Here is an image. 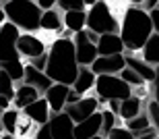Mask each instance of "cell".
I'll return each mask as SVG.
<instances>
[{
    "label": "cell",
    "instance_id": "18",
    "mask_svg": "<svg viewBox=\"0 0 159 139\" xmlns=\"http://www.w3.org/2000/svg\"><path fill=\"white\" fill-rule=\"evenodd\" d=\"M39 93H37L33 87H29V85L25 83H15V98H12V104H15V108L17 110H23L27 108L29 104H33L35 100H39Z\"/></svg>",
    "mask_w": 159,
    "mask_h": 139
},
{
    "label": "cell",
    "instance_id": "15",
    "mask_svg": "<svg viewBox=\"0 0 159 139\" xmlns=\"http://www.w3.org/2000/svg\"><path fill=\"white\" fill-rule=\"evenodd\" d=\"M101 133V112H95L83 122L75 125V139H93Z\"/></svg>",
    "mask_w": 159,
    "mask_h": 139
},
{
    "label": "cell",
    "instance_id": "20",
    "mask_svg": "<svg viewBox=\"0 0 159 139\" xmlns=\"http://www.w3.org/2000/svg\"><path fill=\"white\" fill-rule=\"evenodd\" d=\"M62 23H64L66 31L70 33H79L87 27V11H72L62 15Z\"/></svg>",
    "mask_w": 159,
    "mask_h": 139
},
{
    "label": "cell",
    "instance_id": "46",
    "mask_svg": "<svg viewBox=\"0 0 159 139\" xmlns=\"http://www.w3.org/2000/svg\"><path fill=\"white\" fill-rule=\"evenodd\" d=\"M157 11H159V0H157Z\"/></svg>",
    "mask_w": 159,
    "mask_h": 139
},
{
    "label": "cell",
    "instance_id": "17",
    "mask_svg": "<svg viewBox=\"0 0 159 139\" xmlns=\"http://www.w3.org/2000/svg\"><path fill=\"white\" fill-rule=\"evenodd\" d=\"M124 62H126V67L132 69V71H134L143 81H145V83H149V81L153 83V79H155V67L147 65L143 58H136V56H132V54H124Z\"/></svg>",
    "mask_w": 159,
    "mask_h": 139
},
{
    "label": "cell",
    "instance_id": "42",
    "mask_svg": "<svg viewBox=\"0 0 159 139\" xmlns=\"http://www.w3.org/2000/svg\"><path fill=\"white\" fill-rule=\"evenodd\" d=\"M2 4V2H0ZM6 23V15H4V11H2V6H0V29H2V25Z\"/></svg>",
    "mask_w": 159,
    "mask_h": 139
},
{
    "label": "cell",
    "instance_id": "4",
    "mask_svg": "<svg viewBox=\"0 0 159 139\" xmlns=\"http://www.w3.org/2000/svg\"><path fill=\"white\" fill-rule=\"evenodd\" d=\"M85 29L93 31L97 36H110V33H120V21L112 12L107 2L97 0L91 8H87V27Z\"/></svg>",
    "mask_w": 159,
    "mask_h": 139
},
{
    "label": "cell",
    "instance_id": "12",
    "mask_svg": "<svg viewBox=\"0 0 159 139\" xmlns=\"http://www.w3.org/2000/svg\"><path fill=\"white\" fill-rule=\"evenodd\" d=\"M68 91H70V87H66V85H60V83H54L52 87H50V89L43 93V98H46V102H48V106H50V112H52V114L64 112Z\"/></svg>",
    "mask_w": 159,
    "mask_h": 139
},
{
    "label": "cell",
    "instance_id": "1",
    "mask_svg": "<svg viewBox=\"0 0 159 139\" xmlns=\"http://www.w3.org/2000/svg\"><path fill=\"white\" fill-rule=\"evenodd\" d=\"M46 75L52 79V83L72 87V83L79 75V62H77L72 40H64V37L54 40V44L48 50Z\"/></svg>",
    "mask_w": 159,
    "mask_h": 139
},
{
    "label": "cell",
    "instance_id": "5",
    "mask_svg": "<svg viewBox=\"0 0 159 139\" xmlns=\"http://www.w3.org/2000/svg\"><path fill=\"white\" fill-rule=\"evenodd\" d=\"M95 93L99 102H124L132 96V87L124 83L118 75H99L95 79Z\"/></svg>",
    "mask_w": 159,
    "mask_h": 139
},
{
    "label": "cell",
    "instance_id": "37",
    "mask_svg": "<svg viewBox=\"0 0 159 139\" xmlns=\"http://www.w3.org/2000/svg\"><path fill=\"white\" fill-rule=\"evenodd\" d=\"M153 102L159 104V67H155V79H153Z\"/></svg>",
    "mask_w": 159,
    "mask_h": 139
},
{
    "label": "cell",
    "instance_id": "13",
    "mask_svg": "<svg viewBox=\"0 0 159 139\" xmlns=\"http://www.w3.org/2000/svg\"><path fill=\"white\" fill-rule=\"evenodd\" d=\"M27 118H29L33 125H37V127H41V125H48V121H50V116H52V112H50V106H48L46 98H39V100H35L33 104H29L27 108L21 110Z\"/></svg>",
    "mask_w": 159,
    "mask_h": 139
},
{
    "label": "cell",
    "instance_id": "19",
    "mask_svg": "<svg viewBox=\"0 0 159 139\" xmlns=\"http://www.w3.org/2000/svg\"><path fill=\"white\" fill-rule=\"evenodd\" d=\"M95 79H97V75L89 67H79V75L75 79V83H72V89L81 98H85V93H89L95 87Z\"/></svg>",
    "mask_w": 159,
    "mask_h": 139
},
{
    "label": "cell",
    "instance_id": "3",
    "mask_svg": "<svg viewBox=\"0 0 159 139\" xmlns=\"http://www.w3.org/2000/svg\"><path fill=\"white\" fill-rule=\"evenodd\" d=\"M0 6L6 15V21L12 23L19 31L33 33L39 29L41 11L33 0H2Z\"/></svg>",
    "mask_w": 159,
    "mask_h": 139
},
{
    "label": "cell",
    "instance_id": "40",
    "mask_svg": "<svg viewBox=\"0 0 159 139\" xmlns=\"http://www.w3.org/2000/svg\"><path fill=\"white\" fill-rule=\"evenodd\" d=\"M107 110H110L112 114H116V116H118V114H120V102H116V100L107 102Z\"/></svg>",
    "mask_w": 159,
    "mask_h": 139
},
{
    "label": "cell",
    "instance_id": "33",
    "mask_svg": "<svg viewBox=\"0 0 159 139\" xmlns=\"http://www.w3.org/2000/svg\"><path fill=\"white\" fill-rule=\"evenodd\" d=\"M25 65H29V67H33L35 71L46 73V65H48V52H46V54H41V56H37V58H33V60H29V62H25Z\"/></svg>",
    "mask_w": 159,
    "mask_h": 139
},
{
    "label": "cell",
    "instance_id": "27",
    "mask_svg": "<svg viewBox=\"0 0 159 139\" xmlns=\"http://www.w3.org/2000/svg\"><path fill=\"white\" fill-rule=\"evenodd\" d=\"M0 96L8 98L11 102H12V98H15V81L4 71H0Z\"/></svg>",
    "mask_w": 159,
    "mask_h": 139
},
{
    "label": "cell",
    "instance_id": "28",
    "mask_svg": "<svg viewBox=\"0 0 159 139\" xmlns=\"http://www.w3.org/2000/svg\"><path fill=\"white\" fill-rule=\"evenodd\" d=\"M116 129V114H112L110 110H103L101 112V137H107L110 131Z\"/></svg>",
    "mask_w": 159,
    "mask_h": 139
},
{
    "label": "cell",
    "instance_id": "7",
    "mask_svg": "<svg viewBox=\"0 0 159 139\" xmlns=\"http://www.w3.org/2000/svg\"><path fill=\"white\" fill-rule=\"evenodd\" d=\"M17 52H19V58L23 62L25 60L29 62L33 58H37V56L46 54L48 50L35 33H21L19 36V42H17Z\"/></svg>",
    "mask_w": 159,
    "mask_h": 139
},
{
    "label": "cell",
    "instance_id": "36",
    "mask_svg": "<svg viewBox=\"0 0 159 139\" xmlns=\"http://www.w3.org/2000/svg\"><path fill=\"white\" fill-rule=\"evenodd\" d=\"M149 19H151V27H153V33H155V36H159V11H157V8L149 12Z\"/></svg>",
    "mask_w": 159,
    "mask_h": 139
},
{
    "label": "cell",
    "instance_id": "23",
    "mask_svg": "<svg viewBox=\"0 0 159 139\" xmlns=\"http://www.w3.org/2000/svg\"><path fill=\"white\" fill-rule=\"evenodd\" d=\"M143 60L151 65V67H159V36H151L147 40V44L143 46Z\"/></svg>",
    "mask_w": 159,
    "mask_h": 139
},
{
    "label": "cell",
    "instance_id": "14",
    "mask_svg": "<svg viewBox=\"0 0 159 139\" xmlns=\"http://www.w3.org/2000/svg\"><path fill=\"white\" fill-rule=\"evenodd\" d=\"M23 83L29 85V87H33V89L39 93V96H43L50 87H52V79L48 77L46 73L41 71H35L33 67H29V65H25V77H23Z\"/></svg>",
    "mask_w": 159,
    "mask_h": 139
},
{
    "label": "cell",
    "instance_id": "43",
    "mask_svg": "<svg viewBox=\"0 0 159 139\" xmlns=\"http://www.w3.org/2000/svg\"><path fill=\"white\" fill-rule=\"evenodd\" d=\"M0 139H17V137H12V135H6V133H2V135H0Z\"/></svg>",
    "mask_w": 159,
    "mask_h": 139
},
{
    "label": "cell",
    "instance_id": "9",
    "mask_svg": "<svg viewBox=\"0 0 159 139\" xmlns=\"http://www.w3.org/2000/svg\"><path fill=\"white\" fill-rule=\"evenodd\" d=\"M99 100L93 96H85L81 98L77 104H70V106H66L64 108V114H68V118H70L75 125H79V122H83L85 118H89L91 114H95V112H99Z\"/></svg>",
    "mask_w": 159,
    "mask_h": 139
},
{
    "label": "cell",
    "instance_id": "44",
    "mask_svg": "<svg viewBox=\"0 0 159 139\" xmlns=\"http://www.w3.org/2000/svg\"><path fill=\"white\" fill-rule=\"evenodd\" d=\"M0 116H2V110H0ZM0 135H2V125H0Z\"/></svg>",
    "mask_w": 159,
    "mask_h": 139
},
{
    "label": "cell",
    "instance_id": "2",
    "mask_svg": "<svg viewBox=\"0 0 159 139\" xmlns=\"http://www.w3.org/2000/svg\"><path fill=\"white\" fill-rule=\"evenodd\" d=\"M120 40L124 44V50L130 52H141L147 40L153 36V27H151V19L149 12L141 11L139 6H128L124 12L122 21H120Z\"/></svg>",
    "mask_w": 159,
    "mask_h": 139
},
{
    "label": "cell",
    "instance_id": "31",
    "mask_svg": "<svg viewBox=\"0 0 159 139\" xmlns=\"http://www.w3.org/2000/svg\"><path fill=\"white\" fill-rule=\"evenodd\" d=\"M147 116H149V122H151V127L155 129V133L159 135V104L157 102H151L147 104Z\"/></svg>",
    "mask_w": 159,
    "mask_h": 139
},
{
    "label": "cell",
    "instance_id": "6",
    "mask_svg": "<svg viewBox=\"0 0 159 139\" xmlns=\"http://www.w3.org/2000/svg\"><path fill=\"white\" fill-rule=\"evenodd\" d=\"M19 36H21V31L12 23L6 21V23L2 25V29H0V65L19 58V52H17Z\"/></svg>",
    "mask_w": 159,
    "mask_h": 139
},
{
    "label": "cell",
    "instance_id": "11",
    "mask_svg": "<svg viewBox=\"0 0 159 139\" xmlns=\"http://www.w3.org/2000/svg\"><path fill=\"white\" fill-rule=\"evenodd\" d=\"M124 67H126L124 54H118V56H97V60L89 69L99 77V75H120Z\"/></svg>",
    "mask_w": 159,
    "mask_h": 139
},
{
    "label": "cell",
    "instance_id": "21",
    "mask_svg": "<svg viewBox=\"0 0 159 139\" xmlns=\"http://www.w3.org/2000/svg\"><path fill=\"white\" fill-rule=\"evenodd\" d=\"M141 108H143V100L132 93V96L126 98L124 102H120V114L118 116L126 122V121H130V118H134V116L141 114Z\"/></svg>",
    "mask_w": 159,
    "mask_h": 139
},
{
    "label": "cell",
    "instance_id": "8",
    "mask_svg": "<svg viewBox=\"0 0 159 139\" xmlns=\"http://www.w3.org/2000/svg\"><path fill=\"white\" fill-rule=\"evenodd\" d=\"M72 44H75V54H77L79 67H91L97 60V46L87 40L85 29L72 36Z\"/></svg>",
    "mask_w": 159,
    "mask_h": 139
},
{
    "label": "cell",
    "instance_id": "22",
    "mask_svg": "<svg viewBox=\"0 0 159 139\" xmlns=\"http://www.w3.org/2000/svg\"><path fill=\"white\" fill-rule=\"evenodd\" d=\"M62 27H64V23H62V15H60V12L56 11V8L41 12V19H39V29H43V31H54V33H60V31H62Z\"/></svg>",
    "mask_w": 159,
    "mask_h": 139
},
{
    "label": "cell",
    "instance_id": "45",
    "mask_svg": "<svg viewBox=\"0 0 159 139\" xmlns=\"http://www.w3.org/2000/svg\"><path fill=\"white\" fill-rule=\"evenodd\" d=\"M93 139H107V137H101V135H97V137H93Z\"/></svg>",
    "mask_w": 159,
    "mask_h": 139
},
{
    "label": "cell",
    "instance_id": "39",
    "mask_svg": "<svg viewBox=\"0 0 159 139\" xmlns=\"http://www.w3.org/2000/svg\"><path fill=\"white\" fill-rule=\"evenodd\" d=\"M157 137H159V135L155 133V129L151 127V129H147L145 133H141V135H139V137H136V139H157Z\"/></svg>",
    "mask_w": 159,
    "mask_h": 139
},
{
    "label": "cell",
    "instance_id": "35",
    "mask_svg": "<svg viewBox=\"0 0 159 139\" xmlns=\"http://www.w3.org/2000/svg\"><path fill=\"white\" fill-rule=\"evenodd\" d=\"M33 139H52V133H50V125H41V127L35 129V135Z\"/></svg>",
    "mask_w": 159,
    "mask_h": 139
},
{
    "label": "cell",
    "instance_id": "38",
    "mask_svg": "<svg viewBox=\"0 0 159 139\" xmlns=\"http://www.w3.org/2000/svg\"><path fill=\"white\" fill-rule=\"evenodd\" d=\"M79 100H81V96H79L77 91L70 87V91H68V98H66V106H70V104H77Z\"/></svg>",
    "mask_w": 159,
    "mask_h": 139
},
{
    "label": "cell",
    "instance_id": "25",
    "mask_svg": "<svg viewBox=\"0 0 159 139\" xmlns=\"http://www.w3.org/2000/svg\"><path fill=\"white\" fill-rule=\"evenodd\" d=\"M124 129H126V131H130V133L134 135V139L139 137L141 133H145L147 129H151V122H149V116H147V112H141L139 116H134V118H130V121H126Z\"/></svg>",
    "mask_w": 159,
    "mask_h": 139
},
{
    "label": "cell",
    "instance_id": "30",
    "mask_svg": "<svg viewBox=\"0 0 159 139\" xmlns=\"http://www.w3.org/2000/svg\"><path fill=\"white\" fill-rule=\"evenodd\" d=\"M56 6L64 12H72V11H87L85 0H56Z\"/></svg>",
    "mask_w": 159,
    "mask_h": 139
},
{
    "label": "cell",
    "instance_id": "26",
    "mask_svg": "<svg viewBox=\"0 0 159 139\" xmlns=\"http://www.w3.org/2000/svg\"><path fill=\"white\" fill-rule=\"evenodd\" d=\"M0 71H4L8 77L17 83V81H21L23 83V77H25V62L21 60V58H17V60H8V62H2L0 65Z\"/></svg>",
    "mask_w": 159,
    "mask_h": 139
},
{
    "label": "cell",
    "instance_id": "16",
    "mask_svg": "<svg viewBox=\"0 0 159 139\" xmlns=\"http://www.w3.org/2000/svg\"><path fill=\"white\" fill-rule=\"evenodd\" d=\"M124 54V44L118 33H110V36H99L97 42V56H118Z\"/></svg>",
    "mask_w": 159,
    "mask_h": 139
},
{
    "label": "cell",
    "instance_id": "34",
    "mask_svg": "<svg viewBox=\"0 0 159 139\" xmlns=\"http://www.w3.org/2000/svg\"><path fill=\"white\" fill-rule=\"evenodd\" d=\"M107 139H134V135L130 133V131H126L124 127H116L114 131H110Z\"/></svg>",
    "mask_w": 159,
    "mask_h": 139
},
{
    "label": "cell",
    "instance_id": "24",
    "mask_svg": "<svg viewBox=\"0 0 159 139\" xmlns=\"http://www.w3.org/2000/svg\"><path fill=\"white\" fill-rule=\"evenodd\" d=\"M19 118H21V112H19L17 108H8V110H4V112H2V116H0L2 133H6V135H12V137H15V131H17Z\"/></svg>",
    "mask_w": 159,
    "mask_h": 139
},
{
    "label": "cell",
    "instance_id": "41",
    "mask_svg": "<svg viewBox=\"0 0 159 139\" xmlns=\"http://www.w3.org/2000/svg\"><path fill=\"white\" fill-rule=\"evenodd\" d=\"M8 108H11V100L4 98V96H0V110L4 112V110H8Z\"/></svg>",
    "mask_w": 159,
    "mask_h": 139
},
{
    "label": "cell",
    "instance_id": "29",
    "mask_svg": "<svg viewBox=\"0 0 159 139\" xmlns=\"http://www.w3.org/2000/svg\"><path fill=\"white\" fill-rule=\"evenodd\" d=\"M118 77L122 79L126 85H130V87H141V85H145V81H143V79L139 77V75H136L132 69H128V67H124L122 73H120Z\"/></svg>",
    "mask_w": 159,
    "mask_h": 139
},
{
    "label": "cell",
    "instance_id": "47",
    "mask_svg": "<svg viewBox=\"0 0 159 139\" xmlns=\"http://www.w3.org/2000/svg\"><path fill=\"white\" fill-rule=\"evenodd\" d=\"M157 139H159V137H157Z\"/></svg>",
    "mask_w": 159,
    "mask_h": 139
},
{
    "label": "cell",
    "instance_id": "10",
    "mask_svg": "<svg viewBox=\"0 0 159 139\" xmlns=\"http://www.w3.org/2000/svg\"><path fill=\"white\" fill-rule=\"evenodd\" d=\"M48 125H50L52 139H75V122L64 112L52 114L50 121H48Z\"/></svg>",
    "mask_w": 159,
    "mask_h": 139
},
{
    "label": "cell",
    "instance_id": "32",
    "mask_svg": "<svg viewBox=\"0 0 159 139\" xmlns=\"http://www.w3.org/2000/svg\"><path fill=\"white\" fill-rule=\"evenodd\" d=\"M31 127H33V122L27 118V116L21 112V118H19V125H17V131H15V135H19L21 139H27V135L31 133Z\"/></svg>",
    "mask_w": 159,
    "mask_h": 139
}]
</instances>
